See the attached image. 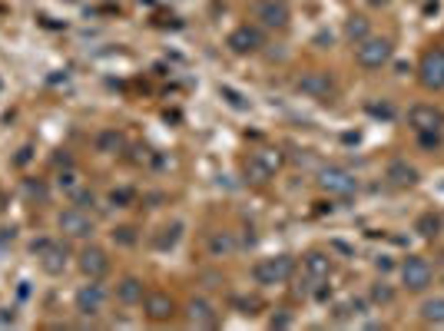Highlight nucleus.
<instances>
[{
  "label": "nucleus",
  "instance_id": "29",
  "mask_svg": "<svg viewBox=\"0 0 444 331\" xmlns=\"http://www.w3.org/2000/svg\"><path fill=\"white\" fill-rule=\"evenodd\" d=\"M27 196H37V199H43V196H47V189H43V185H34V183H27Z\"/></svg>",
  "mask_w": 444,
  "mask_h": 331
},
{
  "label": "nucleus",
  "instance_id": "1",
  "mask_svg": "<svg viewBox=\"0 0 444 331\" xmlns=\"http://www.w3.org/2000/svg\"><path fill=\"white\" fill-rule=\"evenodd\" d=\"M355 47H358V54H355L358 56V67H365V70H381L391 60V40L385 37H365Z\"/></svg>",
  "mask_w": 444,
  "mask_h": 331
},
{
  "label": "nucleus",
  "instance_id": "21",
  "mask_svg": "<svg viewBox=\"0 0 444 331\" xmlns=\"http://www.w3.org/2000/svg\"><path fill=\"white\" fill-rule=\"evenodd\" d=\"M414 232H418V236H425V239L438 236V232H441V216H434V212H425L421 219L414 222Z\"/></svg>",
  "mask_w": 444,
  "mask_h": 331
},
{
  "label": "nucleus",
  "instance_id": "15",
  "mask_svg": "<svg viewBox=\"0 0 444 331\" xmlns=\"http://www.w3.org/2000/svg\"><path fill=\"white\" fill-rule=\"evenodd\" d=\"M146 315L153 321H169V318H173V298L163 292L146 295Z\"/></svg>",
  "mask_w": 444,
  "mask_h": 331
},
{
  "label": "nucleus",
  "instance_id": "7",
  "mask_svg": "<svg viewBox=\"0 0 444 331\" xmlns=\"http://www.w3.org/2000/svg\"><path fill=\"white\" fill-rule=\"evenodd\" d=\"M418 76L428 90H444V50H428L418 63Z\"/></svg>",
  "mask_w": 444,
  "mask_h": 331
},
{
  "label": "nucleus",
  "instance_id": "20",
  "mask_svg": "<svg viewBox=\"0 0 444 331\" xmlns=\"http://www.w3.org/2000/svg\"><path fill=\"white\" fill-rule=\"evenodd\" d=\"M209 252H212V255H232V252H236L232 232H212V236H209Z\"/></svg>",
  "mask_w": 444,
  "mask_h": 331
},
{
  "label": "nucleus",
  "instance_id": "30",
  "mask_svg": "<svg viewBox=\"0 0 444 331\" xmlns=\"http://www.w3.org/2000/svg\"><path fill=\"white\" fill-rule=\"evenodd\" d=\"M0 325H14V312L10 308H0Z\"/></svg>",
  "mask_w": 444,
  "mask_h": 331
},
{
  "label": "nucleus",
  "instance_id": "32",
  "mask_svg": "<svg viewBox=\"0 0 444 331\" xmlns=\"http://www.w3.org/2000/svg\"><path fill=\"white\" fill-rule=\"evenodd\" d=\"M365 3H368V7H385L388 0H365Z\"/></svg>",
  "mask_w": 444,
  "mask_h": 331
},
{
  "label": "nucleus",
  "instance_id": "28",
  "mask_svg": "<svg viewBox=\"0 0 444 331\" xmlns=\"http://www.w3.org/2000/svg\"><path fill=\"white\" fill-rule=\"evenodd\" d=\"M110 199H113V205H126L133 199V192H130V189H120V192H113Z\"/></svg>",
  "mask_w": 444,
  "mask_h": 331
},
{
  "label": "nucleus",
  "instance_id": "3",
  "mask_svg": "<svg viewBox=\"0 0 444 331\" xmlns=\"http://www.w3.org/2000/svg\"><path fill=\"white\" fill-rule=\"evenodd\" d=\"M292 269H296V262L289 255H276V258H262L256 262V269H252V275L259 285H278V282H285V278L292 275Z\"/></svg>",
  "mask_w": 444,
  "mask_h": 331
},
{
  "label": "nucleus",
  "instance_id": "25",
  "mask_svg": "<svg viewBox=\"0 0 444 331\" xmlns=\"http://www.w3.org/2000/svg\"><path fill=\"white\" fill-rule=\"evenodd\" d=\"M113 239H120L123 245H133V242H136V236H133L130 225H123V229H116V232H113Z\"/></svg>",
  "mask_w": 444,
  "mask_h": 331
},
{
  "label": "nucleus",
  "instance_id": "14",
  "mask_svg": "<svg viewBox=\"0 0 444 331\" xmlns=\"http://www.w3.org/2000/svg\"><path fill=\"white\" fill-rule=\"evenodd\" d=\"M80 269H83V275L100 278V275H107L110 258H107V252H103V249L90 245V249H83V252H80Z\"/></svg>",
  "mask_w": 444,
  "mask_h": 331
},
{
  "label": "nucleus",
  "instance_id": "23",
  "mask_svg": "<svg viewBox=\"0 0 444 331\" xmlns=\"http://www.w3.org/2000/svg\"><path fill=\"white\" fill-rule=\"evenodd\" d=\"M345 37L355 40V43H362V40L368 37V20L365 17H348V23H345Z\"/></svg>",
  "mask_w": 444,
  "mask_h": 331
},
{
  "label": "nucleus",
  "instance_id": "31",
  "mask_svg": "<svg viewBox=\"0 0 444 331\" xmlns=\"http://www.w3.org/2000/svg\"><path fill=\"white\" fill-rule=\"evenodd\" d=\"M272 325H278V328H285V325H289V315H278V318H272Z\"/></svg>",
  "mask_w": 444,
  "mask_h": 331
},
{
  "label": "nucleus",
  "instance_id": "16",
  "mask_svg": "<svg viewBox=\"0 0 444 331\" xmlns=\"http://www.w3.org/2000/svg\"><path fill=\"white\" fill-rule=\"evenodd\" d=\"M305 272L312 278H329L332 275V255H325V252H309V255H305Z\"/></svg>",
  "mask_w": 444,
  "mask_h": 331
},
{
  "label": "nucleus",
  "instance_id": "8",
  "mask_svg": "<svg viewBox=\"0 0 444 331\" xmlns=\"http://www.w3.org/2000/svg\"><path fill=\"white\" fill-rule=\"evenodd\" d=\"M332 90H335L332 76L322 73V70H309V73H302V80H298V93H305L312 100H329Z\"/></svg>",
  "mask_w": 444,
  "mask_h": 331
},
{
  "label": "nucleus",
  "instance_id": "17",
  "mask_svg": "<svg viewBox=\"0 0 444 331\" xmlns=\"http://www.w3.org/2000/svg\"><path fill=\"white\" fill-rule=\"evenodd\" d=\"M421 321H425V325H434V328H444V295L428 298L425 305H421Z\"/></svg>",
  "mask_w": 444,
  "mask_h": 331
},
{
  "label": "nucleus",
  "instance_id": "26",
  "mask_svg": "<svg viewBox=\"0 0 444 331\" xmlns=\"http://www.w3.org/2000/svg\"><path fill=\"white\" fill-rule=\"evenodd\" d=\"M93 203H96V199H93V192H76V196H74V205H76V209H90Z\"/></svg>",
  "mask_w": 444,
  "mask_h": 331
},
{
  "label": "nucleus",
  "instance_id": "6",
  "mask_svg": "<svg viewBox=\"0 0 444 331\" xmlns=\"http://www.w3.org/2000/svg\"><path fill=\"white\" fill-rule=\"evenodd\" d=\"M256 17H259V23L269 27V30H285L289 20H292V10H289L285 0H262L259 7H256Z\"/></svg>",
  "mask_w": 444,
  "mask_h": 331
},
{
  "label": "nucleus",
  "instance_id": "10",
  "mask_svg": "<svg viewBox=\"0 0 444 331\" xmlns=\"http://www.w3.org/2000/svg\"><path fill=\"white\" fill-rule=\"evenodd\" d=\"M60 232H67L70 239H87L93 232V222H90V216L83 212V209H67L63 216H60Z\"/></svg>",
  "mask_w": 444,
  "mask_h": 331
},
{
  "label": "nucleus",
  "instance_id": "19",
  "mask_svg": "<svg viewBox=\"0 0 444 331\" xmlns=\"http://www.w3.org/2000/svg\"><path fill=\"white\" fill-rule=\"evenodd\" d=\"M116 298H120L123 305L143 301V282H140V278H123V282L116 285Z\"/></svg>",
  "mask_w": 444,
  "mask_h": 331
},
{
  "label": "nucleus",
  "instance_id": "11",
  "mask_svg": "<svg viewBox=\"0 0 444 331\" xmlns=\"http://www.w3.org/2000/svg\"><path fill=\"white\" fill-rule=\"evenodd\" d=\"M189 325H196V328H216L219 325V312H216V305L212 301H206V298H192L189 301Z\"/></svg>",
  "mask_w": 444,
  "mask_h": 331
},
{
  "label": "nucleus",
  "instance_id": "24",
  "mask_svg": "<svg viewBox=\"0 0 444 331\" xmlns=\"http://www.w3.org/2000/svg\"><path fill=\"white\" fill-rule=\"evenodd\" d=\"M371 298H375L378 305H388V301H395V292H391V288L385 285V282H378V285L371 288Z\"/></svg>",
  "mask_w": 444,
  "mask_h": 331
},
{
  "label": "nucleus",
  "instance_id": "13",
  "mask_svg": "<svg viewBox=\"0 0 444 331\" xmlns=\"http://www.w3.org/2000/svg\"><path fill=\"white\" fill-rule=\"evenodd\" d=\"M385 179L395 189H411V185H418V169L408 166V159H391L388 169H385Z\"/></svg>",
  "mask_w": 444,
  "mask_h": 331
},
{
  "label": "nucleus",
  "instance_id": "22",
  "mask_svg": "<svg viewBox=\"0 0 444 331\" xmlns=\"http://www.w3.org/2000/svg\"><path fill=\"white\" fill-rule=\"evenodd\" d=\"M120 146H123V136H120L116 129H103V133L96 136V149H100V152H116Z\"/></svg>",
  "mask_w": 444,
  "mask_h": 331
},
{
  "label": "nucleus",
  "instance_id": "9",
  "mask_svg": "<svg viewBox=\"0 0 444 331\" xmlns=\"http://www.w3.org/2000/svg\"><path fill=\"white\" fill-rule=\"evenodd\" d=\"M103 301H107V292H103V285H96V278H93V285H83V288L76 292V312L93 318V315L103 312Z\"/></svg>",
  "mask_w": 444,
  "mask_h": 331
},
{
  "label": "nucleus",
  "instance_id": "12",
  "mask_svg": "<svg viewBox=\"0 0 444 331\" xmlns=\"http://www.w3.org/2000/svg\"><path fill=\"white\" fill-rule=\"evenodd\" d=\"M225 43H229L232 54H256V50L262 47V34L256 30V27H236Z\"/></svg>",
  "mask_w": 444,
  "mask_h": 331
},
{
  "label": "nucleus",
  "instance_id": "18",
  "mask_svg": "<svg viewBox=\"0 0 444 331\" xmlns=\"http://www.w3.org/2000/svg\"><path fill=\"white\" fill-rule=\"evenodd\" d=\"M40 255H43V269H47L50 275H60V272L67 269V249H60V245H47Z\"/></svg>",
  "mask_w": 444,
  "mask_h": 331
},
{
  "label": "nucleus",
  "instance_id": "2",
  "mask_svg": "<svg viewBox=\"0 0 444 331\" xmlns=\"http://www.w3.org/2000/svg\"><path fill=\"white\" fill-rule=\"evenodd\" d=\"M318 189L329 192V196H352L358 189V179L342 166H329V169L318 172Z\"/></svg>",
  "mask_w": 444,
  "mask_h": 331
},
{
  "label": "nucleus",
  "instance_id": "5",
  "mask_svg": "<svg viewBox=\"0 0 444 331\" xmlns=\"http://www.w3.org/2000/svg\"><path fill=\"white\" fill-rule=\"evenodd\" d=\"M408 123L411 129L421 136V133H441L444 129V113L438 106H431V103H418V106H411L408 113Z\"/></svg>",
  "mask_w": 444,
  "mask_h": 331
},
{
  "label": "nucleus",
  "instance_id": "4",
  "mask_svg": "<svg viewBox=\"0 0 444 331\" xmlns=\"http://www.w3.org/2000/svg\"><path fill=\"white\" fill-rule=\"evenodd\" d=\"M431 278H434V272H431V265H428L425 258H418V255L405 258V265H401V285H405L408 292H425L428 285H431Z\"/></svg>",
  "mask_w": 444,
  "mask_h": 331
},
{
  "label": "nucleus",
  "instance_id": "27",
  "mask_svg": "<svg viewBox=\"0 0 444 331\" xmlns=\"http://www.w3.org/2000/svg\"><path fill=\"white\" fill-rule=\"evenodd\" d=\"M56 183H60V189H74L76 172H70V169H67V172H60V179H56Z\"/></svg>",
  "mask_w": 444,
  "mask_h": 331
}]
</instances>
